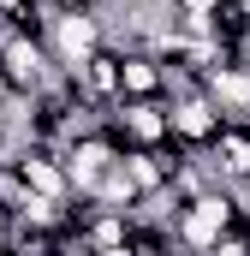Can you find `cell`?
Segmentation results:
<instances>
[{
	"instance_id": "6da1fadb",
	"label": "cell",
	"mask_w": 250,
	"mask_h": 256,
	"mask_svg": "<svg viewBox=\"0 0 250 256\" xmlns=\"http://www.w3.org/2000/svg\"><path fill=\"white\" fill-rule=\"evenodd\" d=\"M232 220H238V202L226 185H202L196 196H185V208L173 214V244L185 256H202L214 250L226 232H232Z\"/></svg>"
},
{
	"instance_id": "7a4b0ae2",
	"label": "cell",
	"mask_w": 250,
	"mask_h": 256,
	"mask_svg": "<svg viewBox=\"0 0 250 256\" xmlns=\"http://www.w3.org/2000/svg\"><path fill=\"white\" fill-rule=\"evenodd\" d=\"M42 42H48V60L60 66V72H78V66L90 60L96 48H108V30H102V12H48V30H42Z\"/></svg>"
},
{
	"instance_id": "3957f363",
	"label": "cell",
	"mask_w": 250,
	"mask_h": 256,
	"mask_svg": "<svg viewBox=\"0 0 250 256\" xmlns=\"http://www.w3.org/2000/svg\"><path fill=\"white\" fill-rule=\"evenodd\" d=\"M114 161H120V137L108 131V120L96 131H84V137H72L60 149V167H66V185H72V196H90L108 173H114Z\"/></svg>"
},
{
	"instance_id": "277c9868",
	"label": "cell",
	"mask_w": 250,
	"mask_h": 256,
	"mask_svg": "<svg viewBox=\"0 0 250 256\" xmlns=\"http://www.w3.org/2000/svg\"><path fill=\"white\" fill-rule=\"evenodd\" d=\"M220 108L202 96V90H179V96H167V143H179L190 155H202L214 137H220Z\"/></svg>"
},
{
	"instance_id": "5b68a950",
	"label": "cell",
	"mask_w": 250,
	"mask_h": 256,
	"mask_svg": "<svg viewBox=\"0 0 250 256\" xmlns=\"http://www.w3.org/2000/svg\"><path fill=\"white\" fill-rule=\"evenodd\" d=\"M12 173H18V185H24L30 196H48V202H60V208H72V185H66L60 149H42V143H24V149H18V161H12Z\"/></svg>"
},
{
	"instance_id": "8992f818",
	"label": "cell",
	"mask_w": 250,
	"mask_h": 256,
	"mask_svg": "<svg viewBox=\"0 0 250 256\" xmlns=\"http://www.w3.org/2000/svg\"><path fill=\"white\" fill-rule=\"evenodd\" d=\"M202 96L220 108L226 126H244L250 131V66H232V60L208 66V72H202Z\"/></svg>"
},
{
	"instance_id": "52a82bcc",
	"label": "cell",
	"mask_w": 250,
	"mask_h": 256,
	"mask_svg": "<svg viewBox=\"0 0 250 256\" xmlns=\"http://www.w3.org/2000/svg\"><path fill=\"white\" fill-rule=\"evenodd\" d=\"M120 102H167V66L143 48H120Z\"/></svg>"
},
{
	"instance_id": "ba28073f",
	"label": "cell",
	"mask_w": 250,
	"mask_h": 256,
	"mask_svg": "<svg viewBox=\"0 0 250 256\" xmlns=\"http://www.w3.org/2000/svg\"><path fill=\"white\" fill-rule=\"evenodd\" d=\"M202 256H250V250H244V244H238V238H232V232H226V238H220L214 250H202Z\"/></svg>"
},
{
	"instance_id": "9c48e42d",
	"label": "cell",
	"mask_w": 250,
	"mask_h": 256,
	"mask_svg": "<svg viewBox=\"0 0 250 256\" xmlns=\"http://www.w3.org/2000/svg\"><path fill=\"white\" fill-rule=\"evenodd\" d=\"M108 6H120V12H149V6H161V0H108Z\"/></svg>"
},
{
	"instance_id": "30bf717a",
	"label": "cell",
	"mask_w": 250,
	"mask_h": 256,
	"mask_svg": "<svg viewBox=\"0 0 250 256\" xmlns=\"http://www.w3.org/2000/svg\"><path fill=\"white\" fill-rule=\"evenodd\" d=\"M60 6H72V12H102L108 0H60Z\"/></svg>"
},
{
	"instance_id": "8fae6325",
	"label": "cell",
	"mask_w": 250,
	"mask_h": 256,
	"mask_svg": "<svg viewBox=\"0 0 250 256\" xmlns=\"http://www.w3.org/2000/svg\"><path fill=\"white\" fill-rule=\"evenodd\" d=\"M6 96H12V84H6V72H0V108H6Z\"/></svg>"
},
{
	"instance_id": "7c38bea8",
	"label": "cell",
	"mask_w": 250,
	"mask_h": 256,
	"mask_svg": "<svg viewBox=\"0 0 250 256\" xmlns=\"http://www.w3.org/2000/svg\"><path fill=\"white\" fill-rule=\"evenodd\" d=\"M0 256H6V214H0Z\"/></svg>"
},
{
	"instance_id": "4fadbf2b",
	"label": "cell",
	"mask_w": 250,
	"mask_h": 256,
	"mask_svg": "<svg viewBox=\"0 0 250 256\" xmlns=\"http://www.w3.org/2000/svg\"><path fill=\"white\" fill-rule=\"evenodd\" d=\"M161 256H185V250H179V244H173V250H161Z\"/></svg>"
}]
</instances>
